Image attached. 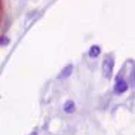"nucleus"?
Returning <instances> with one entry per match:
<instances>
[{
  "instance_id": "4",
  "label": "nucleus",
  "mask_w": 135,
  "mask_h": 135,
  "mask_svg": "<svg viewBox=\"0 0 135 135\" xmlns=\"http://www.w3.org/2000/svg\"><path fill=\"white\" fill-rule=\"evenodd\" d=\"M62 110H64V113H67V114L74 113L76 111V103L73 101V99H67V101L64 103V105H62Z\"/></svg>"
},
{
  "instance_id": "6",
  "label": "nucleus",
  "mask_w": 135,
  "mask_h": 135,
  "mask_svg": "<svg viewBox=\"0 0 135 135\" xmlns=\"http://www.w3.org/2000/svg\"><path fill=\"white\" fill-rule=\"evenodd\" d=\"M9 43V39L6 36H0V46H6Z\"/></svg>"
},
{
  "instance_id": "7",
  "label": "nucleus",
  "mask_w": 135,
  "mask_h": 135,
  "mask_svg": "<svg viewBox=\"0 0 135 135\" xmlns=\"http://www.w3.org/2000/svg\"><path fill=\"white\" fill-rule=\"evenodd\" d=\"M131 83V86H134V70H131L129 73V80H128V85Z\"/></svg>"
},
{
  "instance_id": "1",
  "label": "nucleus",
  "mask_w": 135,
  "mask_h": 135,
  "mask_svg": "<svg viewBox=\"0 0 135 135\" xmlns=\"http://www.w3.org/2000/svg\"><path fill=\"white\" fill-rule=\"evenodd\" d=\"M128 88H129V85H128V82L125 79H123V73L120 71L119 74L116 76V80H114V88H113V91H114L116 95H122V94H125V92L128 91Z\"/></svg>"
},
{
  "instance_id": "2",
  "label": "nucleus",
  "mask_w": 135,
  "mask_h": 135,
  "mask_svg": "<svg viewBox=\"0 0 135 135\" xmlns=\"http://www.w3.org/2000/svg\"><path fill=\"white\" fill-rule=\"evenodd\" d=\"M113 70H114V58L113 55H105L103 61V74L104 77H107V79H111V76H113Z\"/></svg>"
},
{
  "instance_id": "5",
  "label": "nucleus",
  "mask_w": 135,
  "mask_h": 135,
  "mask_svg": "<svg viewBox=\"0 0 135 135\" xmlns=\"http://www.w3.org/2000/svg\"><path fill=\"white\" fill-rule=\"evenodd\" d=\"M88 55H89V58H97V56L101 55V46L99 45H94V46H91L89 48V52H88Z\"/></svg>"
},
{
  "instance_id": "3",
  "label": "nucleus",
  "mask_w": 135,
  "mask_h": 135,
  "mask_svg": "<svg viewBox=\"0 0 135 135\" xmlns=\"http://www.w3.org/2000/svg\"><path fill=\"white\" fill-rule=\"evenodd\" d=\"M73 70H74V65H73V64H67V65H65V67H64L62 70L60 71L58 79L64 80V79H67V77H70V76H71V73H73Z\"/></svg>"
}]
</instances>
